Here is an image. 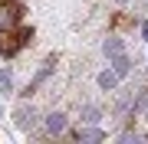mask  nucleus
Returning a JSON list of instances; mask_svg holds the SVG:
<instances>
[{
	"label": "nucleus",
	"mask_w": 148,
	"mask_h": 144,
	"mask_svg": "<svg viewBox=\"0 0 148 144\" xmlns=\"http://www.w3.org/2000/svg\"><path fill=\"white\" fill-rule=\"evenodd\" d=\"M33 39V26H27L23 0H0V56L13 59Z\"/></svg>",
	"instance_id": "1"
},
{
	"label": "nucleus",
	"mask_w": 148,
	"mask_h": 144,
	"mask_svg": "<svg viewBox=\"0 0 148 144\" xmlns=\"http://www.w3.org/2000/svg\"><path fill=\"white\" fill-rule=\"evenodd\" d=\"M53 66H56V59H53V56H49V59H46V62H43V66H40V72H36V75H33V79H30V85H27V95H33V92H36V89L43 85V82H46V79H49V72H53Z\"/></svg>",
	"instance_id": "2"
},
{
	"label": "nucleus",
	"mask_w": 148,
	"mask_h": 144,
	"mask_svg": "<svg viewBox=\"0 0 148 144\" xmlns=\"http://www.w3.org/2000/svg\"><path fill=\"white\" fill-rule=\"evenodd\" d=\"M13 118H16V124H20L23 131H30L33 124H36V112H33V108H27V105H20V108H16Z\"/></svg>",
	"instance_id": "3"
},
{
	"label": "nucleus",
	"mask_w": 148,
	"mask_h": 144,
	"mask_svg": "<svg viewBox=\"0 0 148 144\" xmlns=\"http://www.w3.org/2000/svg\"><path fill=\"white\" fill-rule=\"evenodd\" d=\"M128 69H132V62H128V59H125V53L112 56V72H115L119 79H125V75H128Z\"/></svg>",
	"instance_id": "4"
},
{
	"label": "nucleus",
	"mask_w": 148,
	"mask_h": 144,
	"mask_svg": "<svg viewBox=\"0 0 148 144\" xmlns=\"http://www.w3.org/2000/svg\"><path fill=\"white\" fill-rule=\"evenodd\" d=\"M46 131H49V134H59V131H66V115L53 112V115L46 118Z\"/></svg>",
	"instance_id": "5"
},
{
	"label": "nucleus",
	"mask_w": 148,
	"mask_h": 144,
	"mask_svg": "<svg viewBox=\"0 0 148 144\" xmlns=\"http://www.w3.org/2000/svg\"><path fill=\"white\" fill-rule=\"evenodd\" d=\"M102 49H106V56L112 59V56H119V53H125V46H122V39L119 36H109L106 43H102Z\"/></svg>",
	"instance_id": "6"
},
{
	"label": "nucleus",
	"mask_w": 148,
	"mask_h": 144,
	"mask_svg": "<svg viewBox=\"0 0 148 144\" xmlns=\"http://www.w3.org/2000/svg\"><path fill=\"white\" fill-rule=\"evenodd\" d=\"M73 138H76V141H102V131H99V128H79Z\"/></svg>",
	"instance_id": "7"
},
{
	"label": "nucleus",
	"mask_w": 148,
	"mask_h": 144,
	"mask_svg": "<svg viewBox=\"0 0 148 144\" xmlns=\"http://www.w3.org/2000/svg\"><path fill=\"white\" fill-rule=\"evenodd\" d=\"M115 85H119V75H115V72H102V75H99V89L112 92Z\"/></svg>",
	"instance_id": "8"
},
{
	"label": "nucleus",
	"mask_w": 148,
	"mask_h": 144,
	"mask_svg": "<svg viewBox=\"0 0 148 144\" xmlns=\"http://www.w3.org/2000/svg\"><path fill=\"white\" fill-rule=\"evenodd\" d=\"M13 89V75H10V69H0V92H10Z\"/></svg>",
	"instance_id": "9"
},
{
	"label": "nucleus",
	"mask_w": 148,
	"mask_h": 144,
	"mask_svg": "<svg viewBox=\"0 0 148 144\" xmlns=\"http://www.w3.org/2000/svg\"><path fill=\"white\" fill-rule=\"evenodd\" d=\"M82 121L95 124V121H99V108H95V105H86V108H82Z\"/></svg>",
	"instance_id": "10"
},
{
	"label": "nucleus",
	"mask_w": 148,
	"mask_h": 144,
	"mask_svg": "<svg viewBox=\"0 0 148 144\" xmlns=\"http://www.w3.org/2000/svg\"><path fill=\"white\" fill-rule=\"evenodd\" d=\"M142 39L148 43V23H142Z\"/></svg>",
	"instance_id": "11"
}]
</instances>
